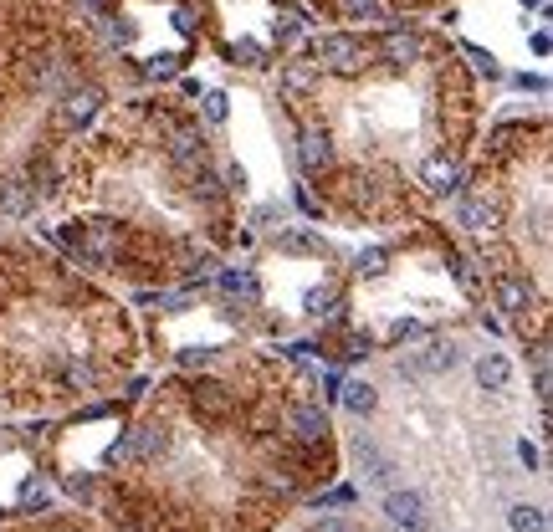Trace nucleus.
<instances>
[{
  "instance_id": "24",
  "label": "nucleus",
  "mask_w": 553,
  "mask_h": 532,
  "mask_svg": "<svg viewBox=\"0 0 553 532\" xmlns=\"http://www.w3.org/2000/svg\"><path fill=\"white\" fill-rule=\"evenodd\" d=\"M385 261H390L385 246H369V251L359 256V272H364V277H379V272H385Z\"/></svg>"
},
{
  "instance_id": "28",
  "label": "nucleus",
  "mask_w": 553,
  "mask_h": 532,
  "mask_svg": "<svg viewBox=\"0 0 553 532\" xmlns=\"http://www.w3.org/2000/svg\"><path fill=\"white\" fill-rule=\"evenodd\" d=\"M205 113L221 123V118H226V98H221V93H210V98H205Z\"/></svg>"
},
{
  "instance_id": "21",
  "label": "nucleus",
  "mask_w": 553,
  "mask_h": 532,
  "mask_svg": "<svg viewBox=\"0 0 553 532\" xmlns=\"http://www.w3.org/2000/svg\"><path fill=\"white\" fill-rule=\"evenodd\" d=\"M451 272H456V282H461V292H482V272H477V261H466V256H451Z\"/></svg>"
},
{
  "instance_id": "20",
  "label": "nucleus",
  "mask_w": 553,
  "mask_h": 532,
  "mask_svg": "<svg viewBox=\"0 0 553 532\" xmlns=\"http://www.w3.org/2000/svg\"><path fill=\"white\" fill-rule=\"evenodd\" d=\"M344 16L349 21H385L390 6H385V0H344Z\"/></svg>"
},
{
  "instance_id": "5",
  "label": "nucleus",
  "mask_w": 553,
  "mask_h": 532,
  "mask_svg": "<svg viewBox=\"0 0 553 532\" xmlns=\"http://www.w3.org/2000/svg\"><path fill=\"white\" fill-rule=\"evenodd\" d=\"M456 226H461V231H472V236H497L502 210H497L487 195H466V200L456 205Z\"/></svg>"
},
{
  "instance_id": "4",
  "label": "nucleus",
  "mask_w": 553,
  "mask_h": 532,
  "mask_svg": "<svg viewBox=\"0 0 553 532\" xmlns=\"http://www.w3.org/2000/svg\"><path fill=\"white\" fill-rule=\"evenodd\" d=\"M385 517L400 527V532H431V517H425V497L420 492H395L385 497Z\"/></svg>"
},
{
  "instance_id": "8",
  "label": "nucleus",
  "mask_w": 553,
  "mask_h": 532,
  "mask_svg": "<svg viewBox=\"0 0 553 532\" xmlns=\"http://www.w3.org/2000/svg\"><path fill=\"white\" fill-rule=\"evenodd\" d=\"M492 297H497V307L507 318H523L528 307H533V287L523 282V277H513V272H497V282H492Z\"/></svg>"
},
{
  "instance_id": "13",
  "label": "nucleus",
  "mask_w": 553,
  "mask_h": 532,
  "mask_svg": "<svg viewBox=\"0 0 553 532\" xmlns=\"http://www.w3.org/2000/svg\"><path fill=\"white\" fill-rule=\"evenodd\" d=\"M297 164H303L308 174H323V169H333V144H328V133L308 128L303 139H297Z\"/></svg>"
},
{
  "instance_id": "7",
  "label": "nucleus",
  "mask_w": 553,
  "mask_h": 532,
  "mask_svg": "<svg viewBox=\"0 0 553 532\" xmlns=\"http://www.w3.org/2000/svg\"><path fill=\"white\" fill-rule=\"evenodd\" d=\"M190 405H195V415H205V420H231L236 399H231V389H226V384L200 379V384L190 389Z\"/></svg>"
},
{
  "instance_id": "2",
  "label": "nucleus",
  "mask_w": 553,
  "mask_h": 532,
  "mask_svg": "<svg viewBox=\"0 0 553 532\" xmlns=\"http://www.w3.org/2000/svg\"><path fill=\"white\" fill-rule=\"evenodd\" d=\"M169 451V430L164 425H134L123 435V446L113 451V461H159Z\"/></svg>"
},
{
  "instance_id": "23",
  "label": "nucleus",
  "mask_w": 553,
  "mask_h": 532,
  "mask_svg": "<svg viewBox=\"0 0 553 532\" xmlns=\"http://www.w3.org/2000/svg\"><path fill=\"white\" fill-rule=\"evenodd\" d=\"M93 384H98L93 364H72V369H67V389H77V394H88Z\"/></svg>"
},
{
  "instance_id": "25",
  "label": "nucleus",
  "mask_w": 553,
  "mask_h": 532,
  "mask_svg": "<svg viewBox=\"0 0 553 532\" xmlns=\"http://www.w3.org/2000/svg\"><path fill=\"white\" fill-rule=\"evenodd\" d=\"M210 359H216V348H185L180 353V369H205Z\"/></svg>"
},
{
  "instance_id": "11",
  "label": "nucleus",
  "mask_w": 553,
  "mask_h": 532,
  "mask_svg": "<svg viewBox=\"0 0 553 532\" xmlns=\"http://www.w3.org/2000/svg\"><path fill=\"white\" fill-rule=\"evenodd\" d=\"M420 180H425V190H431V195H451L461 185V164L451 154H431V159H425V169H420Z\"/></svg>"
},
{
  "instance_id": "6",
  "label": "nucleus",
  "mask_w": 553,
  "mask_h": 532,
  "mask_svg": "<svg viewBox=\"0 0 553 532\" xmlns=\"http://www.w3.org/2000/svg\"><path fill=\"white\" fill-rule=\"evenodd\" d=\"M456 359H461V353H456V343H425V348H415L410 353V359L400 364L405 374H446V369H456Z\"/></svg>"
},
{
  "instance_id": "17",
  "label": "nucleus",
  "mask_w": 553,
  "mask_h": 532,
  "mask_svg": "<svg viewBox=\"0 0 553 532\" xmlns=\"http://www.w3.org/2000/svg\"><path fill=\"white\" fill-rule=\"evenodd\" d=\"M374 405H379V394H374L369 379H349L344 384V410L349 415H374Z\"/></svg>"
},
{
  "instance_id": "16",
  "label": "nucleus",
  "mask_w": 553,
  "mask_h": 532,
  "mask_svg": "<svg viewBox=\"0 0 553 532\" xmlns=\"http://www.w3.org/2000/svg\"><path fill=\"white\" fill-rule=\"evenodd\" d=\"M477 384L482 389H507V384H513V364H507L502 353H482V359H477Z\"/></svg>"
},
{
  "instance_id": "12",
  "label": "nucleus",
  "mask_w": 553,
  "mask_h": 532,
  "mask_svg": "<svg viewBox=\"0 0 553 532\" xmlns=\"http://www.w3.org/2000/svg\"><path fill=\"white\" fill-rule=\"evenodd\" d=\"M318 82H323V72H318V62H282V93L287 98H308V93H318Z\"/></svg>"
},
{
  "instance_id": "10",
  "label": "nucleus",
  "mask_w": 553,
  "mask_h": 532,
  "mask_svg": "<svg viewBox=\"0 0 553 532\" xmlns=\"http://www.w3.org/2000/svg\"><path fill=\"white\" fill-rule=\"evenodd\" d=\"M354 456H359V471H364V481H379V486H390L395 481V461L374 446L369 435H359L354 440Z\"/></svg>"
},
{
  "instance_id": "3",
  "label": "nucleus",
  "mask_w": 553,
  "mask_h": 532,
  "mask_svg": "<svg viewBox=\"0 0 553 532\" xmlns=\"http://www.w3.org/2000/svg\"><path fill=\"white\" fill-rule=\"evenodd\" d=\"M169 159H175L180 169H200L205 164V133L195 123H180V118H169Z\"/></svg>"
},
{
  "instance_id": "14",
  "label": "nucleus",
  "mask_w": 553,
  "mask_h": 532,
  "mask_svg": "<svg viewBox=\"0 0 553 532\" xmlns=\"http://www.w3.org/2000/svg\"><path fill=\"white\" fill-rule=\"evenodd\" d=\"M287 425L297 440H308V446H318V440H328V415L318 405H292L287 410Z\"/></svg>"
},
{
  "instance_id": "30",
  "label": "nucleus",
  "mask_w": 553,
  "mask_h": 532,
  "mask_svg": "<svg viewBox=\"0 0 553 532\" xmlns=\"http://www.w3.org/2000/svg\"><path fill=\"white\" fill-rule=\"evenodd\" d=\"M62 532H72V527H62Z\"/></svg>"
},
{
  "instance_id": "1",
  "label": "nucleus",
  "mask_w": 553,
  "mask_h": 532,
  "mask_svg": "<svg viewBox=\"0 0 553 532\" xmlns=\"http://www.w3.org/2000/svg\"><path fill=\"white\" fill-rule=\"evenodd\" d=\"M369 57H374V47L364 36H349V31H328V36H318V47H313L318 72H338V77H359L369 67Z\"/></svg>"
},
{
  "instance_id": "29",
  "label": "nucleus",
  "mask_w": 553,
  "mask_h": 532,
  "mask_svg": "<svg viewBox=\"0 0 553 532\" xmlns=\"http://www.w3.org/2000/svg\"><path fill=\"white\" fill-rule=\"evenodd\" d=\"M308 532H349V522H338V517H328V522H313Z\"/></svg>"
},
{
  "instance_id": "9",
  "label": "nucleus",
  "mask_w": 553,
  "mask_h": 532,
  "mask_svg": "<svg viewBox=\"0 0 553 532\" xmlns=\"http://www.w3.org/2000/svg\"><path fill=\"white\" fill-rule=\"evenodd\" d=\"M103 108V93L98 87H77V93L62 98V128H88Z\"/></svg>"
},
{
  "instance_id": "22",
  "label": "nucleus",
  "mask_w": 553,
  "mask_h": 532,
  "mask_svg": "<svg viewBox=\"0 0 553 532\" xmlns=\"http://www.w3.org/2000/svg\"><path fill=\"white\" fill-rule=\"evenodd\" d=\"M221 190H226V185H221L205 164H200V169H195V195H200V200H221Z\"/></svg>"
},
{
  "instance_id": "26",
  "label": "nucleus",
  "mask_w": 553,
  "mask_h": 532,
  "mask_svg": "<svg viewBox=\"0 0 553 532\" xmlns=\"http://www.w3.org/2000/svg\"><path fill=\"white\" fill-rule=\"evenodd\" d=\"M221 287H226V292H257V282H251L246 272H226V277H221Z\"/></svg>"
},
{
  "instance_id": "19",
  "label": "nucleus",
  "mask_w": 553,
  "mask_h": 532,
  "mask_svg": "<svg viewBox=\"0 0 553 532\" xmlns=\"http://www.w3.org/2000/svg\"><path fill=\"white\" fill-rule=\"evenodd\" d=\"M507 527H513V532H543V527H548V517H543V507L518 502L513 512H507Z\"/></svg>"
},
{
  "instance_id": "18",
  "label": "nucleus",
  "mask_w": 553,
  "mask_h": 532,
  "mask_svg": "<svg viewBox=\"0 0 553 532\" xmlns=\"http://www.w3.org/2000/svg\"><path fill=\"white\" fill-rule=\"evenodd\" d=\"M31 185L26 180H0V215H26L31 210Z\"/></svg>"
},
{
  "instance_id": "27",
  "label": "nucleus",
  "mask_w": 553,
  "mask_h": 532,
  "mask_svg": "<svg viewBox=\"0 0 553 532\" xmlns=\"http://www.w3.org/2000/svg\"><path fill=\"white\" fill-rule=\"evenodd\" d=\"M67 497H82V502H88V497H93V481H88V476H67Z\"/></svg>"
},
{
  "instance_id": "15",
  "label": "nucleus",
  "mask_w": 553,
  "mask_h": 532,
  "mask_svg": "<svg viewBox=\"0 0 553 532\" xmlns=\"http://www.w3.org/2000/svg\"><path fill=\"white\" fill-rule=\"evenodd\" d=\"M420 52H425V41H420L415 31H390L385 41H379V57H385V62H395V67L420 62Z\"/></svg>"
}]
</instances>
